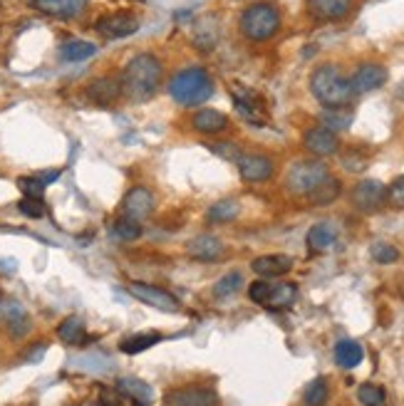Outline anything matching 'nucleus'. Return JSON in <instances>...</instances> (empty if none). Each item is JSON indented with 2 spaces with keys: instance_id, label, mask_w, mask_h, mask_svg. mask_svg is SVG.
<instances>
[{
  "instance_id": "obj_1",
  "label": "nucleus",
  "mask_w": 404,
  "mask_h": 406,
  "mask_svg": "<svg viewBox=\"0 0 404 406\" xmlns=\"http://www.w3.org/2000/svg\"><path fill=\"white\" fill-rule=\"evenodd\" d=\"M161 75H164V67L157 55H137L127 62L124 72H122V94H127L131 102H147L157 94Z\"/></svg>"
},
{
  "instance_id": "obj_2",
  "label": "nucleus",
  "mask_w": 404,
  "mask_h": 406,
  "mask_svg": "<svg viewBox=\"0 0 404 406\" xmlns=\"http://www.w3.org/2000/svg\"><path fill=\"white\" fill-rule=\"evenodd\" d=\"M310 92L315 94V99L322 107H345L355 97L349 80L342 77V72L335 65H320L312 72Z\"/></svg>"
},
{
  "instance_id": "obj_3",
  "label": "nucleus",
  "mask_w": 404,
  "mask_h": 406,
  "mask_svg": "<svg viewBox=\"0 0 404 406\" xmlns=\"http://www.w3.org/2000/svg\"><path fill=\"white\" fill-rule=\"evenodd\" d=\"M169 94L181 107H196V104H203L213 94V82L206 70L189 67V70H181L171 77Z\"/></svg>"
},
{
  "instance_id": "obj_4",
  "label": "nucleus",
  "mask_w": 404,
  "mask_h": 406,
  "mask_svg": "<svg viewBox=\"0 0 404 406\" xmlns=\"http://www.w3.org/2000/svg\"><path fill=\"white\" fill-rule=\"evenodd\" d=\"M240 33L253 43L270 40L280 30V13L270 3H253L240 13Z\"/></svg>"
},
{
  "instance_id": "obj_5",
  "label": "nucleus",
  "mask_w": 404,
  "mask_h": 406,
  "mask_svg": "<svg viewBox=\"0 0 404 406\" xmlns=\"http://www.w3.org/2000/svg\"><path fill=\"white\" fill-rule=\"evenodd\" d=\"M328 176H330V171L325 164L298 161L295 166H290L288 173H285V186H288V191L295 196H310Z\"/></svg>"
},
{
  "instance_id": "obj_6",
  "label": "nucleus",
  "mask_w": 404,
  "mask_h": 406,
  "mask_svg": "<svg viewBox=\"0 0 404 406\" xmlns=\"http://www.w3.org/2000/svg\"><path fill=\"white\" fill-rule=\"evenodd\" d=\"M127 290H129L131 298H137L139 303L149 305V307H157L161 312H179V300L161 287H154L149 282H129Z\"/></svg>"
},
{
  "instance_id": "obj_7",
  "label": "nucleus",
  "mask_w": 404,
  "mask_h": 406,
  "mask_svg": "<svg viewBox=\"0 0 404 406\" xmlns=\"http://www.w3.org/2000/svg\"><path fill=\"white\" fill-rule=\"evenodd\" d=\"M231 97H233V104L238 109V114L243 117L246 122L256 126L266 124V109H263V99L258 97L253 89L248 87H240V85H231Z\"/></svg>"
},
{
  "instance_id": "obj_8",
  "label": "nucleus",
  "mask_w": 404,
  "mask_h": 406,
  "mask_svg": "<svg viewBox=\"0 0 404 406\" xmlns=\"http://www.w3.org/2000/svg\"><path fill=\"white\" fill-rule=\"evenodd\" d=\"M97 33L107 40H120L129 38L139 30V20L131 13H110V15H102L97 20Z\"/></svg>"
},
{
  "instance_id": "obj_9",
  "label": "nucleus",
  "mask_w": 404,
  "mask_h": 406,
  "mask_svg": "<svg viewBox=\"0 0 404 406\" xmlns=\"http://www.w3.org/2000/svg\"><path fill=\"white\" fill-rule=\"evenodd\" d=\"M384 201H387V189L375 179L362 181V184H357L355 191H352V203H355V208H360V211H365V213L377 211Z\"/></svg>"
},
{
  "instance_id": "obj_10",
  "label": "nucleus",
  "mask_w": 404,
  "mask_h": 406,
  "mask_svg": "<svg viewBox=\"0 0 404 406\" xmlns=\"http://www.w3.org/2000/svg\"><path fill=\"white\" fill-rule=\"evenodd\" d=\"M384 82H387V70L382 65H377V62H365V65L357 67L349 85H352V92L355 94H367L380 89Z\"/></svg>"
},
{
  "instance_id": "obj_11",
  "label": "nucleus",
  "mask_w": 404,
  "mask_h": 406,
  "mask_svg": "<svg viewBox=\"0 0 404 406\" xmlns=\"http://www.w3.org/2000/svg\"><path fill=\"white\" fill-rule=\"evenodd\" d=\"M164 406H219V396L211 389L192 386V389H174L164 396Z\"/></svg>"
},
{
  "instance_id": "obj_12",
  "label": "nucleus",
  "mask_w": 404,
  "mask_h": 406,
  "mask_svg": "<svg viewBox=\"0 0 404 406\" xmlns=\"http://www.w3.org/2000/svg\"><path fill=\"white\" fill-rule=\"evenodd\" d=\"M87 97L92 99L94 104H99V107H110V104H115L117 99L122 97V77L104 75V77L92 80L87 87Z\"/></svg>"
},
{
  "instance_id": "obj_13",
  "label": "nucleus",
  "mask_w": 404,
  "mask_h": 406,
  "mask_svg": "<svg viewBox=\"0 0 404 406\" xmlns=\"http://www.w3.org/2000/svg\"><path fill=\"white\" fill-rule=\"evenodd\" d=\"M236 164L243 181H266L273 176V161L263 154H240Z\"/></svg>"
},
{
  "instance_id": "obj_14",
  "label": "nucleus",
  "mask_w": 404,
  "mask_h": 406,
  "mask_svg": "<svg viewBox=\"0 0 404 406\" xmlns=\"http://www.w3.org/2000/svg\"><path fill=\"white\" fill-rule=\"evenodd\" d=\"M303 144H305L308 152L315 154V157H333L340 149V141H338V136H335V131L325 129V126H315V129L305 131Z\"/></svg>"
},
{
  "instance_id": "obj_15",
  "label": "nucleus",
  "mask_w": 404,
  "mask_h": 406,
  "mask_svg": "<svg viewBox=\"0 0 404 406\" xmlns=\"http://www.w3.org/2000/svg\"><path fill=\"white\" fill-rule=\"evenodd\" d=\"M154 208V196L147 189H131L129 194L122 201V211L127 218H134V221H142L152 213Z\"/></svg>"
},
{
  "instance_id": "obj_16",
  "label": "nucleus",
  "mask_w": 404,
  "mask_h": 406,
  "mask_svg": "<svg viewBox=\"0 0 404 406\" xmlns=\"http://www.w3.org/2000/svg\"><path fill=\"white\" fill-rule=\"evenodd\" d=\"M352 8V0H308V13L315 20H340Z\"/></svg>"
},
{
  "instance_id": "obj_17",
  "label": "nucleus",
  "mask_w": 404,
  "mask_h": 406,
  "mask_svg": "<svg viewBox=\"0 0 404 406\" xmlns=\"http://www.w3.org/2000/svg\"><path fill=\"white\" fill-rule=\"evenodd\" d=\"M293 270V258L288 255H261L253 260V273L261 277H280Z\"/></svg>"
},
{
  "instance_id": "obj_18",
  "label": "nucleus",
  "mask_w": 404,
  "mask_h": 406,
  "mask_svg": "<svg viewBox=\"0 0 404 406\" xmlns=\"http://www.w3.org/2000/svg\"><path fill=\"white\" fill-rule=\"evenodd\" d=\"M192 126L199 134H221L229 126V117L219 109H201L192 117Z\"/></svg>"
},
{
  "instance_id": "obj_19",
  "label": "nucleus",
  "mask_w": 404,
  "mask_h": 406,
  "mask_svg": "<svg viewBox=\"0 0 404 406\" xmlns=\"http://www.w3.org/2000/svg\"><path fill=\"white\" fill-rule=\"evenodd\" d=\"M35 6L48 15L55 17H75L87 8V0H35Z\"/></svg>"
},
{
  "instance_id": "obj_20",
  "label": "nucleus",
  "mask_w": 404,
  "mask_h": 406,
  "mask_svg": "<svg viewBox=\"0 0 404 406\" xmlns=\"http://www.w3.org/2000/svg\"><path fill=\"white\" fill-rule=\"evenodd\" d=\"M335 243H338V233L330 223H317L308 231V248L312 253H328Z\"/></svg>"
},
{
  "instance_id": "obj_21",
  "label": "nucleus",
  "mask_w": 404,
  "mask_h": 406,
  "mask_svg": "<svg viewBox=\"0 0 404 406\" xmlns=\"http://www.w3.org/2000/svg\"><path fill=\"white\" fill-rule=\"evenodd\" d=\"M189 253H192V258H196V260H216L221 253H224V243H221L216 235H208V233H203V235H196V238L189 243Z\"/></svg>"
},
{
  "instance_id": "obj_22",
  "label": "nucleus",
  "mask_w": 404,
  "mask_h": 406,
  "mask_svg": "<svg viewBox=\"0 0 404 406\" xmlns=\"http://www.w3.org/2000/svg\"><path fill=\"white\" fill-rule=\"evenodd\" d=\"M365 359V349H362L360 342L355 340H342L335 347V362L342 369H355L360 367V362Z\"/></svg>"
},
{
  "instance_id": "obj_23",
  "label": "nucleus",
  "mask_w": 404,
  "mask_h": 406,
  "mask_svg": "<svg viewBox=\"0 0 404 406\" xmlns=\"http://www.w3.org/2000/svg\"><path fill=\"white\" fill-rule=\"evenodd\" d=\"M117 389H120L124 396H129L131 401H137V404H142V406H152V401H154V389L142 379L124 377V379H120Z\"/></svg>"
},
{
  "instance_id": "obj_24",
  "label": "nucleus",
  "mask_w": 404,
  "mask_h": 406,
  "mask_svg": "<svg viewBox=\"0 0 404 406\" xmlns=\"http://www.w3.org/2000/svg\"><path fill=\"white\" fill-rule=\"evenodd\" d=\"M97 55V45L87 43V40H67L60 45V57L65 62H85Z\"/></svg>"
},
{
  "instance_id": "obj_25",
  "label": "nucleus",
  "mask_w": 404,
  "mask_h": 406,
  "mask_svg": "<svg viewBox=\"0 0 404 406\" xmlns=\"http://www.w3.org/2000/svg\"><path fill=\"white\" fill-rule=\"evenodd\" d=\"M320 122L330 131H345L352 124V112L345 107H325L320 112Z\"/></svg>"
},
{
  "instance_id": "obj_26",
  "label": "nucleus",
  "mask_w": 404,
  "mask_h": 406,
  "mask_svg": "<svg viewBox=\"0 0 404 406\" xmlns=\"http://www.w3.org/2000/svg\"><path fill=\"white\" fill-rule=\"evenodd\" d=\"M295 298H298V287H295L293 282H283V285L270 290V295H268V300H266V307L285 310L295 303Z\"/></svg>"
},
{
  "instance_id": "obj_27",
  "label": "nucleus",
  "mask_w": 404,
  "mask_h": 406,
  "mask_svg": "<svg viewBox=\"0 0 404 406\" xmlns=\"http://www.w3.org/2000/svg\"><path fill=\"white\" fill-rule=\"evenodd\" d=\"M57 337L65 345H85V322L80 317H67L57 327Z\"/></svg>"
},
{
  "instance_id": "obj_28",
  "label": "nucleus",
  "mask_w": 404,
  "mask_h": 406,
  "mask_svg": "<svg viewBox=\"0 0 404 406\" xmlns=\"http://www.w3.org/2000/svg\"><path fill=\"white\" fill-rule=\"evenodd\" d=\"M157 342H161V335H159V332H142V335L122 340L120 349L124 354H139V352H144V349H149V347H154Z\"/></svg>"
},
{
  "instance_id": "obj_29",
  "label": "nucleus",
  "mask_w": 404,
  "mask_h": 406,
  "mask_svg": "<svg viewBox=\"0 0 404 406\" xmlns=\"http://www.w3.org/2000/svg\"><path fill=\"white\" fill-rule=\"evenodd\" d=\"M338 196H340V181L333 179V176H328V179L322 181V184L317 186L308 198H310L312 206H330Z\"/></svg>"
},
{
  "instance_id": "obj_30",
  "label": "nucleus",
  "mask_w": 404,
  "mask_h": 406,
  "mask_svg": "<svg viewBox=\"0 0 404 406\" xmlns=\"http://www.w3.org/2000/svg\"><path fill=\"white\" fill-rule=\"evenodd\" d=\"M236 216H238V203L231 198L219 201V203H213V206L208 208V221L211 223H229V221H233Z\"/></svg>"
},
{
  "instance_id": "obj_31",
  "label": "nucleus",
  "mask_w": 404,
  "mask_h": 406,
  "mask_svg": "<svg viewBox=\"0 0 404 406\" xmlns=\"http://www.w3.org/2000/svg\"><path fill=\"white\" fill-rule=\"evenodd\" d=\"M328 384H325V379H312L310 384L305 386V396H303V401H305V406H325L328 404Z\"/></svg>"
},
{
  "instance_id": "obj_32",
  "label": "nucleus",
  "mask_w": 404,
  "mask_h": 406,
  "mask_svg": "<svg viewBox=\"0 0 404 406\" xmlns=\"http://www.w3.org/2000/svg\"><path fill=\"white\" fill-rule=\"evenodd\" d=\"M240 282H243V277H240L238 270L226 273V275L221 277L219 282H216V287H213V295H216V298H229V295L238 293V290H240Z\"/></svg>"
},
{
  "instance_id": "obj_33",
  "label": "nucleus",
  "mask_w": 404,
  "mask_h": 406,
  "mask_svg": "<svg viewBox=\"0 0 404 406\" xmlns=\"http://www.w3.org/2000/svg\"><path fill=\"white\" fill-rule=\"evenodd\" d=\"M115 233L120 235L122 240H137L139 235H142V223L124 216L115 223Z\"/></svg>"
},
{
  "instance_id": "obj_34",
  "label": "nucleus",
  "mask_w": 404,
  "mask_h": 406,
  "mask_svg": "<svg viewBox=\"0 0 404 406\" xmlns=\"http://www.w3.org/2000/svg\"><path fill=\"white\" fill-rule=\"evenodd\" d=\"M370 255L372 258L380 263V266H392V263H397V258H399V250L394 248V245H389V243H375L370 248Z\"/></svg>"
},
{
  "instance_id": "obj_35",
  "label": "nucleus",
  "mask_w": 404,
  "mask_h": 406,
  "mask_svg": "<svg viewBox=\"0 0 404 406\" xmlns=\"http://www.w3.org/2000/svg\"><path fill=\"white\" fill-rule=\"evenodd\" d=\"M22 314H28V312H25V307H22L17 300H0V322L10 325L13 320H17Z\"/></svg>"
},
{
  "instance_id": "obj_36",
  "label": "nucleus",
  "mask_w": 404,
  "mask_h": 406,
  "mask_svg": "<svg viewBox=\"0 0 404 406\" xmlns=\"http://www.w3.org/2000/svg\"><path fill=\"white\" fill-rule=\"evenodd\" d=\"M357 396L365 406H382L384 404V391L375 384H362L357 389Z\"/></svg>"
},
{
  "instance_id": "obj_37",
  "label": "nucleus",
  "mask_w": 404,
  "mask_h": 406,
  "mask_svg": "<svg viewBox=\"0 0 404 406\" xmlns=\"http://www.w3.org/2000/svg\"><path fill=\"white\" fill-rule=\"evenodd\" d=\"M17 189L28 196V198H43L45 194V186L35 176H22V179H17Z\"/></svg>"
},
{
  "instance_id": "obj_38",
  "label": "nucleus",
  "mask_w": 404,
  "mask_h": 406,
  "mask_svg": "<svg viewBox=\"0 0 404 406\" xmlns=\"http://www.w3.org/2000/svg\"><path fill=\"white\" fill-rule=\"evenodd\" d=\"M20 213L22 216H28V218H43L45 216V203H43V198H25L20 201Z\"/></svg>"
},
{
  "instance_id": "obj_39",
  "label": "nucleus",
  "mask_w": 404,
  "mask_h": 406,
  "mask_svg": "<svg viewBox=\"0 0 404 406\" xmlns=\"http://www.w3.org/2000/svg\"><path fill=\"white\" fill-rule=\"evenodd\" d=\"M387 201L394 208H404V176H397L387 189Z\"/></svg>"
},
{
  "instance_id": "obj_40",
  "label": "nucleus",
  "mask_w": 404,
  "mask_h": 406,
  "mask_svg": "<svg viewBox=\"0 0 404 406\" xmlns=\"http://www.w3.org/2000/svg\"><path fill=\"white\" fill-rule=\"evenodd\" d=\"M270 290H273V285H270V282L258 280V282H253V285L248 287V298H251L253 303H258V305H266V300H268V295H270Z\"/></svg>"
},
{
  "instance_id": "obj_41",
  "label": "nucleus",
  "mask_w": 404,
  "mask_h": 406,
  "mask_svg": "<svg viewBox=\"0 0 404 406\" xmlns=\"http://www.w3.org/2000/svg\"><path fill=\"white\" fill-rule=\"evenodd\" d=\"M45 354H48V342H38V345L30 347L28 352L22 354V362L25 364H40Z\"/></svg>"
},
{
  "instance_id": "obj_42",
  "label": "nucleus",
  "mask_w": 404,
  "mask_h": 406,
  "mask_svg": "<svg viewBox=\"0 0 404 406\" xmlns=\"http://www.w3.org/2000/svg\"><path fill=\"white\" fill-rule=\"evenodd\" d=\"M211 149L219 157H224V159H233V161H238V149H236V144L233 141H216V144H211Z\"/></svg>"
},
{
  "instance_id": "obj_43",
  "label": "nucleus",
  "mask_w": 404,
  "mask_h": 406,
  "mask_svg": "<svg viewBox=\"0 0 404 406\" xmlns=\"http://www.w3.org/2000/svg\"><path fill=\"white\" fill-rule=\"evenodd\" d=\"M30 327H33V322H30V317L28 314H22V317H17V320H13L10 325H8V330H10V335L13 337H25L30 332Z\"/></svg>"
},
{
  "instance_id": "obj_44",
  "label": "nucleus",
  "mask_w": 404,
  "mask_h": 406,
  "mask_svg": "<svg viewBox=\"0 0 404 406\" xmlns=\"http://www.w3.org/2000/svg\"><path fill=\"white\" fill-rule=\"evenodd\" d=\"M342 166L347 168V171H362V168L367 166V159L362 157V154H347V157H342Z\"/></svg>"
},
{
  "instance_id": "obj_45",
  "label": "nucleus",
  "mask_w": 404,
  "mask_h": 406,
  "mask_svg": "<svg viewBox=\"0 0 404 406\" xmlns=\"http://www.w3.org/2000/svg\"><path fill=\"white\" fill-rule=\"evenodd\" d=\"M35 179L40 181L43 186H48V184H52V181H57L60 179V168H50V171H40Z\"/></svg>"
},
{
  "instance_id": "obj_46",
  "label": "nucleus",
  "mask_w": 404,
  "mask_h": 406,
  "mask_svg": "<svg viewBox=\"0 0 404 406\" xmlns=\"http://www.w3.org/2000/svg\"><path fill=\"white\" fill-rule=\"evenodd\" d=\"M397 97H399V99H404V80L397 85Z\"/></svg>"
}]
</instances>
